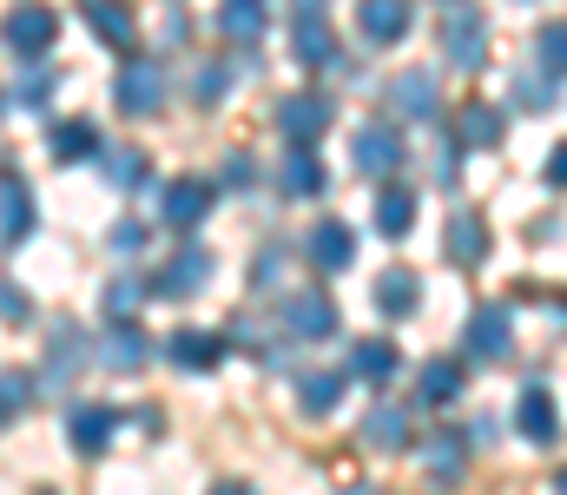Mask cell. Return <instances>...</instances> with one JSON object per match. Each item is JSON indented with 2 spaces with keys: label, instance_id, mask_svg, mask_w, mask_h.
Masks as SVG:
<instances>
[{
  "label": "cell",
  "instance_id": "obj_1",
  "mask_svg": "<svg viewBox=\"0 0 567 495\" xmlns=\"http://www.w3.org/2000/svg\"><path fill=\"white\" fill-rule=\"evenodd\" d=\"M435 40H442V60H449V66H462V73H475V66L488 60V20H482L468 0H449V7H442Z\"/></svg>",
  "mask_w": 567,
  "mask_h": 495
},
{
  "label": "cell",
  "instance_id": "obj_2",
  "mask_svg": "<svg viewBox=\"0 0 567 495\" xmlns=\"http://www.w3.org/2000/svg\"><path fill=\"white\" fill-rule=\"evenodd\" d=\"M0 33H7V53H20V60H47V47H53V33H60V13L40 7V0H20V7L0 20Z\"/></svg>",
  "mask_w": 567,
  "mask_h": 495
},
{
  "label": "cell",
  "instance_id": "obj_3",
  "mask_svg": "<svg viewBox=\"0 0 567 495\" xmlns=\"http://www.w3.org/2000/svg\"><path fill=\"white\" fill-rule=\"evenodd\" d=\"M330 120H337L330 93H290V100H278V133L290 146H303V153H310V140L330 133Z\"/></svg>",
  "mask_w": 567,
  "mask_h": 495
},
{
  "label": "cell",
  "instance_id": "obj_4",
  "mask_svg": "<svg viewBox=\"0 0 567 495\" xmlns=\"http://www.w3.org/2000/svg\"><path fill=\"white\" fill-rule=\"evenodd\" d=\"M113 100H120V113H133V120L158 113V100H165V66H158V60H126Z\"/></svg>",
  "mask_w": 567,
  "mask_h": 495
},
{
  "label": "cell",
  "instance_id": "obj_5",
  "mask_svg": "<svg viewBox=\"0 0 567 495\" xmlns=\"http://www.w3.org/2000/svg\"><path fill=\"white\" fill-rule=\"evenodd\" d=\"M462 343H468L475 363H502V357L515 350V324H508V311H502V305H482V311L468 318V330H462Z\"/></svg>",
  "mask_w": 567,
  "mask_h": 495
},
{
  "label": "cell",
  "instance_id": "obj_6",
  "mask_svg": "<svg viewBox=\"0 0 567 495\" xmlns=\"http://www.w3.org/2000/svg\"><path fill=\"white\" fill-rule=\"evenodd\" d=\"M205 278H212V251H205V245H185V251H172V265L152 278V291H158V298H192V291H205Z\"/></svg>",
  "mask_w": 567,
  "mask_h": 495
},
{
  "label": "cell",
  "instance_id": "obj_7",
  "mask_svg": "<svg viewBox=\"0 0 567 495\" xmlns=\"http://www.w3.org/2000/svg\"><path fill=\"white\" fill-rule=\"evenodd\" d=\"M113 430H120V410H106V403H73L66 410V443L80 456H100L113 443Z\"/></svg>",
  "mask_w": 567,
  "mask_h": 495
},
{
  "label": "cell",
  "instance_id": "obj_8",
  "mask_svg": "<svg viewBox=\"0 0 567 495\" xmlns=\"http://www.w3.org/2000/svg\"><path fill=\"white\" fill-rule=\"evenodd\" d=\"M278 311H284V324L297 330V337H310V343L317 337H337V305L323 291H297V298H284Z\"/></svg>",
  "mask_w": 567,
  "mask_h": 495
},
{
  "label": "cell",
  "instance_id": "obj_9",
  "mask_svg": "<svg viewBox=\"0 0 567 495\" xmlns=\"http://www.w3.org/2000/svg\"><path fill=\"white\" fill-rule=\"evenodd\" d=\"M212 212V185L205 178H172L165 192H158V218L165 225H198Z\"/></svg>",
  "mask_w": 567,
  "mask_h": 495
},
{
  "label": "cell",
  "instance_id": "obj_10",
  "mask_svg": "<svg viewBox=\"0 0 567 495\" xmlns=\"http://www.w3.org/2000/svg\"><path fill=\"white\" fill-rule=\"evenodd\" d=\"M410 0H363L357 7V27H363V40H377V47H396L403 33H410Z\"/></svg>",
  "mask_w": 567,
  "mask_h": 495
},
{
  "label": "cell",
  "instance_id": "obj_11",
  "mask_svg": "<svg viewBox=\"0 0 567 495\" xmlns=\"http://www.w3.org/2000/svg\"><path fill=\"white\" fill-rule=\"evenodd\" d=\"M218 357H225L218 330H172L165 337V363H178V370H212Z\"/></svg>",
  "mask_w": 567,
  "mask_h": 495
},
{
  "label": "cell",
  "instance_id": "obj_12",
  "mask_svg": "<svg viewBox=\"0 0 567 495\" xmlns=\"http://www.w3.org/2000/svg\"><path fill=\"white\" fill-rule=\"evenodd\" d=\"M265 27H271V0H218V33L225 40L251 47V40H265Z\"/></svg>",
  "mask_w": 567,
  "mask_h": 495
},
{
  "label": "cell",
  "instance_id": "obj_13",
  "mask_svg": "<svg viewBox=\"0 0 567 495\" xmlns=\"http://www.w3.org/2000/svg\"><path fill=\"white\" fill-rule=\"evenodd\" d=\"M416 305H423V278L403 271V265H390V271L377 278V311H383V318H416Z\"/></svg>",
  "mask_w": 567,
  "mask_h": 495
},
{
  "label": "cell",
  "instance_id": "obj_14",
  "mask_svg": "<svg viewBox=\"0 0 567 495\" xmlns=\"http://www.w3.org/2000/svg\"><path fill=\"white\" fill-rule=\"evenodd\" d=\"M383 93H390V106H396L403 120H435V73H416V66H410V73H396Z\"/></svg>",
  "mask_w": 567,
  "mask_h": 495
},
{
  "label": "cell",
  "instance_id": "obj_15",
  "mask_svg": "<svg viewBox=\"0 0 567 495\" xmlns=\"http://www.w3.org/2000/svg\"><path fill=\"white\" fill-rule=\"evenodd\" d=\"M403 370V350L390 343V337H363L357 350H350V377H363V383H390Z\"/></svg>",
  "mask_w": 567,
  "mask_h": 495
},
{
  "label": "cell",
  "instance_id": "obj_16",
  "mask_svg": "<svg viewBox=\"0 0 567 495\" xmlns=\"http://www.w3.org/2000/svg\"><path fill=\"white\" fill-rule=\"evenodd\" d=\"M515 430H522L528 443H555V430H561V423H555V396H548L542 383H528V390H522V403H515Z\"/></svg>",
  "mask_w": 567,
  "mask_h": 495
},
{
  "label": "cell",
  "instance_id": "obj_17",
  "mask_svg": "<svg viewBox=\"0 0 567 495\" xmlns=\"http://www.w3.org/2000/svg\"><path fill=\"white\" fill-rule=\"evenodd\" d=\"M33 231V192L27 178H0V245H20Z\"/></svg>",
  "mask_w": 567,
  "mask_h": 495
},
{
  "label": "cell",
  "instance_id": "obj_18",
  "mask_svg": "<svg viewBox=\"0 0 567 495\" xmlns=\"http://www.w3.org/2000/svg\"><path fill=\"white\" fill-rule=\"evenodd\" d=\"M86 27L106 40V47H133V33H140V20H133V7L126 0H86Z\"/></svg>",
  "mask_w": 567,
  "mask_h": 495
},
{
  "label": "cell",
  "instance_id": "obj_19",
  "mask_svg": "<svg viewBox=\"0 0 567 495\" xmlns=\"http://www.w3.org/2000/svg\"><path fill=\"white\" fill-rule=\"evenodd\" d=\"M330 185V172L317 165V153H303V146H290L278 165V192H290V198H317Z\"/></svg>",
  "mask_w": 567,
  "mask_h": 495
},
{
  "label": "cell",
  "instance_id": "obj_20",
  "mask_svg": "<svg viewBox=\"0 0 567 495\" xmlns=\"http://www.w3.org/2000/svg\"><path fill=\"white\" fill-rule=\"evenodd\" d=\"M343 383H350L343 370H310V377L297 383V410H303V416H330V410L343 403Z\"/></svg>",
  "mask_w": 567,
  "mask_h": 495
},
{
  "label": "cell",
  "instance_id": "obj_21",
  "mask_svg": "<svg viewBox=\"0 0 567 495\" xmlns=\"http://www.w3.org/2000/svg\"><path fill=\"white\" fill-rule=\"evenodd\" d=\"M403 165V140L390 126H363L357 133V172H396Z\"/></svg>",
  "mask_w": 567,
  "mask_h": 495
},
{
  "label": "cell",
  "instance_id": "obj_22",
  "mask_svg": "<svg viewBox=\"0 0 567 495\" xmlns=\"http://www.w3.org/2000/svg\"><path fill=\"white\" fill-rule=\"evenodd\" d=\"M145 350H152V343H145L140 324H113L106 337H100V363H106V370H140Z\"/></svg>",
  "mask_w": 567,
  "mask_h": 495
},
{
  "label": "cell",
  "instance_id": "obj_23",
  "mask_svg": "<svg viewBox=\"0 0 567 495\" xmlns=\"http://www.w3.org/2000/svg\"><path fill=\"white\" fill-rule=\"evenodd\" d=\"M377 231H383V238H410V231H416V192L390 185V192L377 198Z\"/></svg>",
  "mask_w": 567,
  "mask_h": 495
},
{
  "label": "cell",
  "instance_id": "obj_24",
  "mask_svg": "<svg viewBox=\"0 0 567 495\" xmlns=\"http://www.w3.org/2000/svg\"><path fill=\"white\" fill-rule=\"evenodd\" d=\"M455 126H462V146H475V153H482V146H502V113H495L488 100H468Z\"/></svg>",
  "mask_w": 567,
  "mask_h": 495
},
{
  "label": "cell",
  "instance_id": "obj_25",
  "mask_svg": "<svg viewBox=\"0 0 567 495\" xmlns=\"http://www.w3.org/2000/svg\"><path fill=\"white\" fill-rule=\"evenodd\" d=\"M449 251H455V265L488 258V225H482L475 212H455V218H449Z\"/></svg>",
  "mask_w": 567,
  "mask_h": 495
},
{
  "label": "cell",
  "instance_id": "obj_26",
  "mask_svg": "<svg viewBox=\"0 0 567 495\" xmlns=\"http://www.w3.org/2000/svg\"><path fill=\"white\" fill-rule=\"evenodd\" d=\"M297 60L303 66H337V33L323 27V13L317 20H297Z\"/></svg>",
  "mask_w": 567,
  "mask_h": 495
},
{
  "label": "cell",
  "instance_id": "obj_27",
  "mask_svg": "<svg viewBox=\"0 0 567 495\" xmlns=\"http://www.w3.org/2000/svg\"><path fill=\"white\" fill-rule=\"evenodd\" d=\"M310 258H317L323 271H343V265H350V225L323 218V225L310 231Z\"/></svg>",
  "mask_w": 567,
  "mask_h": 495
},
{
  "label": "cell",
  "instance_id": "obj_28",
  "mask_svg": "<svg viewBox=\"0 0 567 495\" xmlns=\"http://www.w3.org/2000/svg\"><path fill=\"white\" fill-rule=\"evenodd\" d=\"M363 443H377V450H403V443H410V416H403L396 403H377L370 423H363Z\"/></svg>",
  "mask_w": 567,
  "mask_h": 495
},
{
  "label": "cell",
  "instance_id": "obj_29",
  "mask_svg": "<svg viewBox=\"0 0 567 495\" xmlns=\"http://www.w3.org/2000/svg\"><path fill=\"white\" fill-rule=\"evenodd\" d=\"M80 357H86V337H80L73 324H60V330H53V363H47V383L60 390V383L80 370Z\"/></svg>",
  "mask_w": 567,
  "mask_h": 495
},
{
  "label": "cell",
  "instance_id": "obj_30",
  "mask_svg": "<svg viewBox=\"0 0 567 495\" xmlns=\"http://www.w3.org/2000/svg\"><path fill=\"white\" fill-rule=\"evenodd\" d=\"M100 153V133L86 126V120H66L60 133H53V159L60 165H80V159H93Z\"/></svg>",
  "mask_w": 567,
  "mask_h": 495
},
{
  "label": "cell",
  "instance_id": "obj_31",
  "mask_svg": "<svg viewBox=\"0 0 567 495\" xmlns=\"http://www.w3.org/2000/svg\"><path fill=\"white\" fill-rule=\"evenodd\" d=\"M423 470L449 489V483L462 476V436H429V443H423Z\"/></svg>",
  "mask_w": 567,
  "mask_h": 495
},
{
  "label": "cell",
  "instance_id": "obj_32",
  "mask_svg": "<svg viewBox=\"0 0 567 495\" xmlns=\"http://www.w3.org/2000/svg\"><path fill=\"white\" fill-rule=\"evenodd\" d=\"M462 396V363H429L423 370V403H455Z\"/></svg>",
  "mask_w": 567,
  "mask_h": 495
},
{
  "label": "cell",
  "instance_id": "obj_33",
  "mask_svg": "<svg viewBox=\"0 0 567 495\" xmlns=\"http://www.w3.org/2000/svg\"><path fill=\"white\" fill-rule=\"evenodd\" d=\"M100 172L120 185V192H133V185H145V153H133V146H120V153H106L100 159Z\"/></svg>",
  "mask_w": 567,
  "mask_h": 495
},
{
  "label": "cell",
  "instance_id": "obj_34",
  "mask_svg": "<svg viewBox=\"0 0 567 495\" xmlns=\"http://www.w3.org/2000/svg\"><path fill=\"white\" fill-rule=\"evenodd\" d=\"M133 311H140V278H113L106 285V318L113 324H133Z\"/></svg>",
  "mask_w": 567,
  "mask_h": 495
},
{
  "label": "cell",
  "instance_id": "obj_35",
  "mask_svg": "<svg viewBox=\"0 0 567 495\" xmlns=\"http://www.w3.org/2000/svg\"><path fill=\"white\" fill-rule=\"evenodd\" d=\"M192 86H198V100H205V106H212V100H225V86H231V73H225V66H218V60H205V66H198V80H192Z\"/></svg>",
  "mask_w": 567,
  "mask_h": 495
},
{
  "label": "cell",
  "instance_id": "obj_36",
  "mask_svg": "<svg viewBox=\"0 0 567 495\" xmlns=\"http://www.w3.org/2000/svg\"><path fill=\"white\" fill-rule=\"evenodd\" d=\"M47 93H53V73H47V66L27 73V80H13V100H20V106H47Z\"/></svg>",
  "mask_w": 567,
  "mask_h": 495
},
{
  "label": "cell",
  "instance_id": "obj_37",
  "mask_svg": "<svg viewBox=\"0 0 567 495\" xmlns=\"http://www.w3.org/2000/svg\"><path fill=\"white\" fill-rule=\"evenodd\" d=\"M113 251H120V258H140L145 251V225L140 218H120V225H113Z\"/></svg>",
  "mask_w": 567,
  "mask_h": 495
},
{
  "label": "cell",
  "instance_id": "obj_38",
  "mask_svg": "<svg viewBox=\"0 0 567 495\" xmlns=\"http://www.w3.org/2000/svg\"><path fill=\"white\" fill-rule=\"evenodd\" d=\"M0 318H13V324H27V318H33L27 291H20V285H7V278H0Z\"/></svg>",
  "mask_w": 567,
  "mask_h": 495
},
{
  "label": "cell",
  "instance_id": "obj_39",
  "mask_svg": "<svg viewBox=\"0 0 567 495\" xmlns=\"http://www.w3.org/2000/svg\"><path fill=\"white\" fill-rule=\"evenodd\" d=\"M542 66H548V80L561 86V27H548V33H542Z\"/></svg>",
  "mask_w": 567,
  "mask_h": 495
},
{
  "label": "cell",
  "instance_id": "obj_40",
  "mask_svg": "<svg viewBox=\"0 0 567 495\" xmlns=\"http://www.w3.org/2000/svg\"><path fill=\"white\" fill-rule=\"evenodd\" d=\"M290 7H297L303 20H317V13H323V0H290Z\"/></svg>",
  "mask_w": 567,
  "mask_h": 495
},
{
  "label": "cell",
  "instance_id": "obj_41",
  "mask_svg": "<svg viewBox=\"0 0 567 495\" xmlns=\"http://www.w3.org/2000/svg\"><path fill=\"white\" fill-rule=\"evenodd\" d=\"M218 495H251V489H245V483H225V489H218Z\"/></svg>",
  "mask_w": 567,
  "mask_h": 495
},
{
  "label": "cell",
  "instance_id": "obj_42",
  "mask_svg": "<svg viewBox=\"0 0 567 495\" xmlns=\"http://www.w3.org/2000/svg\"><path fill=\"white\" fill-rule=\"evenodd\" d=\"M357 495H370V489H357Z\"/></svg>",
  "mask_w": 567,
  "mask_h": 495
},
{
  "label": "cell",
  "instance_id": "obj_43",
  "mask_svg": "<svg viewBox=\"0 0 567 495\" xmlns=\"http://www.w3.org/2000/svg\"><path fill=\"white\" fill-rule=\"evenodd\" d=\"M40 495H53V489H40Z\"/></svg>",
  "mask_w": 567,
  "mask_h": 495
}]
</instances>
